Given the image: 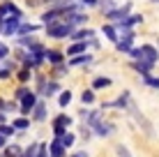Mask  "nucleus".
Returning a JSON list of instances; mask_svg holds the SVG:
<instances>
[{"instance_id":"obj_1","label":"nucleus","mask_w":159,"mask_h":157,"mask_svg":"<svg viewBox=\"0 0 159 157\" xmlns=\"http://www.w3.org/2000/svg\"><path fill=\"white\" fill-rule=\"evenodd\" d=\"M74 35V28L69 23H65V21H58V23L53 25H46V37H51V39H72Z\"/></svg>"},{"instance_id":"obj_2","label":"nucleus","mask_w":159,"mask_h":157,"mask_svg":"<svg viewBox=\"0 0 159 157\" xmlns=\"http://www.w3.org/2000/svg\"><path fill=\"white\" fill-rule=\"evenodd\" d=\"M131 14V0H127V2L122 5V7H116L113 12L104 14V19H106V23H113V25H120L125 19Z\"/></svg>"},{"instance_id":"obj_3","label":"nucleus","mask_w":159,"mask_h":157,"mask_svg":"<svg viewBox=\"0 0 159 157\" xmlns=\"http://www.w3.org/2000/svg\"><path fill=\"white\" fill-rule=\"evenodd\" d=\"M21 23H23V16H9V19L0 21V35L2 37H16Z\"/></svg>"},{"instance_id":"obj_4","label":"nucleus","mask_w":159,"mask_h":157,"mask_svg":"<svg viewBox=\"0 0 159 157\" xmlns=\"http://www.w3.org/2000/svg\"><path fill=\"white\" fill-rule=\"evenodd\" d=\"M129 113L134 116V120L139 122V127L143 129V132L148 134V136H155V127H152V125H150V120H148V118L143 116V113L139 111V106H136V102H134V99H131V104H129Z\"/></svg>"},{"instance_id":"obj_5","label":"nucleus","mask_w":159,"mask_h":157,"mask_svg":"<svg viewBox=\"0 0 159 157\" xmlns=\"http://www.w3.org/2000/svg\"><path fill=\"white\" fill-rule=\"evenodd\" d=\"M9 16H23V12H21V7L14 0H2L0 2V21L9 19Z\"/></svg>"},{"instance_id":"obj_6","label":"nucleus","mask_w":159,"mask_h":157,"mask_svg":"<svg viewBox=\"0 0 159 157\" xmlns=\"http://www.w3.org/2000/svg\"><path fill=\"white\" fill-rule=\"evenodd\" d=\"M90 48V42H74V44L67 46V51H65V56L67 58H76V56H83V53Z\"/></svg>"},{"instance_id":"obj_7","label":"nucleus","mask_w":159,"mask_h":157,"mask_svg":"<svg viewBox=\"0 0 159 157\" xmlns=\"http://www.w3.org/2000/svg\"><path fill=\"white\" fill-rule=\"evenodd\" d=\"M95 37H97V30H92V28H76L72 39L74 42H90V39H95Z\"/></svg>"},{"instance_id":"obj_8","label":"nucleus","mask_w":159,"mask_h":157,"mask_svg":"<svg viewBox=\"0 0 159 157\" xmlns=\"http://www.w3.org/2000/svg\"><path fill=\"white\" fill-rule=\"evenodd\" d=\"M141 48H143V60L157 65L159 62V48L155 44H141Z\"/></svg>"},{"instance_id":"obj_9","label":"nucleus","mask_w":159,"mask_h":157,"mask_svg":"<svg viewBox=\"0 0 159 157\" xmlns=\"http://www.w3.org/2000/svg\"><path fill=\"white\" fill-rule=\"evenodd\" d=\"M134 72H139L141 76H148V74H152V69H155V65L152 62H148V60H131L129 65Z\"/></svg>"},{"instance_id":"obj_10","label":"nucleus","mask_w":159,"mask_h":157,"mask_svg":"<svg viewBox=\"0 0 159 157\" xmlns=\"http://www.w3.org/2000/svg\"><path fill=\"white\" fill-rule=\"evenodd\" d=\"M102 35L106 37L108 42H113V44H118V42H120L118 25H113V23H104V25H102Z\"/></svg>"},{"instance_id":"obj_11","label":"nucleus","mask_w":159,"mask_h":157,"mask_svg":"<svg viewBox=\"0 0 159 157\" xmlns=\"http://www.w3.org/2000/svg\"><path fill=\"white\" fill-rule=\"evenodd\" d=\"M46 60L56 67V65H62L65 60V51H58V48H46Z\"/></svg>"},{"instance_id":"obj_12","label":"nucleus","mask_w":159,"mask_h":157,"mask_svg":"<svg viewBox=\"0 0 159 157\" xmlns=\"http://www.w3.org/2000/svg\"><path fill=\"white\" fill-rule=\"evenodd\" d=\"M37 102H39V99H37V95H35V93H28V95L23 97V104H21V113H30V111L37 106Z\"/></svg>"},{"instance_id":"obj_13","label":"nucleus","mask_w":159,"mask_h":157,"mask_svg":"<svg viewBox=\"0 0 159 157\" xmlns=\"http://www.w3.org/2000/svg\"><path fill=\"white\" fill-rule=\"evenodd\" d=\"M39 30V23H28V21H23V23L19 25V32H16V37H25V35H35V32Z\"/></svg>"},{"instance_id":"obj_14","label":"nucleus","mask_w":159,"mask_h":157,"mask_svg":"<svg viewBox=\"0 0 159 157\" xmlns=\"http://www.w3.org/2000/svg\"><path fill=\"white\" fill-rule=\"evenodd\" d=\"M65 150L67 148L60 143V139H53V141L48 143V155L51 157H65Z\"/></svg>"},{"instance_id":"obj_15","label":"nucleus","mask_w":159,"mask_h":157,"mask_svg":"<svg viewBox=\"0 0 159 157\" xmlns=\"http://www.w3.org/2000/svg\"><path fill=\"white\" fill-rule=\"evenodd\" d=\"M39 93H42L44 97H51V95L60 93V83H58V81H48V83L44 81V85L39 88Z\"/></svg>"},{"instance_id":"obj_16","label":"nucleus","mask_w":159,"mask_h":157,"mask_svg":"<svg viewBox=\"0 0 159 157\" xmlns=\"http://www.w3.org/2000/svg\"><path fill=\"white\" fill-rule=\"evenodd\" d=\"M44 116H46V104H44V102H37V106L32 109V120H35V122H42Z\"/></svg>"},{"instance_id":"obj_17","label":"nucleus","mask_w":159,"mask_h":157,"mask_svg":"<svg viewBox=\"0 0 159 157\" xmlns=\"http://www.w3.org/2000/svg\"><path fill=\"white\" fill-rule=\"evenodd\" d=\"M90 62H92V56H90V53H83V56L69 58V67H79V65H90Z\"/></svg>"},{"instance_id":"obj_18","label":"nucleus","mask_w":159,"mask_h":157,"mask_svg":"<svg viewBox=\"0 0 159 157\" xmlns=\"http://www.w3.org/2000/svg\"><path fill=\"white\" fill-rule=\"evenodd\" d=\"M139 23H143V14H129L120 25H125V28H134V25H139Z\"/></svg>"},{"instance_id":"obj_19","label":"nucleus","mask_w":159,"mask_h":157,"mask_svg":"<svg viewBox=\"0 0 159 157\" xmlns=\"http://www.w3.org/2000/svg\"><path fill=\"white\" fill-rule=\"evenodd\" d=\"M113 81L108 76H97L95 81H92V90H104V88H111Z\"/></svg>"},{"instance_id":"obj_20","label":"nucleus","mask_w":159,"mask_h":157,"mask_svg":"<svg viewBox=\"0 0 159 157\" xmlns=\"http://www.w3.org/2000/svg\"><path fill=\"white\" fill-rule=\"evenodd\" d=\"M116 7H118V2H116V0H99V9H102V14L113 12Z\"/></svg>"},{"instance_id":"obj_21","label":"nucleus","mask_w":159,"mask_h":157,"mask_svg":"<svg viewBox=\"0 0 159 157\" xmlns=\"http://www.w3.org/2000/svg\"><path fill=\"white\" fill-rule=\"evenodd\" d=\"M145 85H150L152 90H159V76H152V74H148V76H141Z\"/></svg>"},{"instance_id":"obj_22","label":"nucleus","mask_w":159,"mask_h":157,"mask_svg":"<svg viewBox=\"0 0 159 157\" xmlns=\"http://www.w3.org/2000/svg\"><path fill=\"white\" fill-rule=\"evenodd\" d=\"M69 102H72V90H62V93H60V99H58V106H67Z\"/></svg>"},{"instance_id":"obj_23","label":"nucleus","mask_w":159,"mask_h":157,"mask_svg":"<svg viewBox=\"0 0 159 157\" xmlns=\"http://www.w3.org/2000/svg\"><path fill=\"white\" fill-rule=\"evenodd\" d=\"M74 141H76V136H74L72 132H67L65 136H60V143H62L65 148H72V145H74Z\"/></svg>"},{"instance_id":"obj_24","label":"nucleus","mask_w":159,"mask_h":157,"mask_svg":"<svg viewBox=\"0 0 159 157\" xmlns=\"http://www.w3.org/2000/svg\"><path fill=\"white\" fill-rule=\"evenodd\" d=\"M81 102H83V104H92V102H95V90H83V95H81Z\"/></svg>"},{"instance_id":"obj_25","label":"nucleus","mask_w":159,"mask_h":157,"mask_svg":"<svg viewBox=\"0 0 159 157\" xmlns=\"http://www.w3.org/2000/svg\"><path fill=\"white\" fill-rule=\"evenodd\" d=\"M12 125H14V129H25V127H30V120L28 118H16Z\"/></svg>"},{"instance_id":"obj_26","label":"nucleus","mask_w":159,"mask_h":157,"mask_svg":"<svg viewBox=\"0 0 159 157\" xmlns=\"http://www.w3.org/2000/svg\"><path fill=\"white\" fill-rule=\"evenodd\" d=\"M129 58H131V60H143V48H141V46H134V48L129 51Z\"/></svg>"},{"instance_id":"obj_27","label":"nucleus","mask_w":159,"mask_h":157,"mask_svg":"<svg viewBox=\"0 0 159 157\" xmlns=\"http://www.w3.org/2000/svg\"><path fill=\"white\" fill-rule=\"evenodd\" d=\"M116 153H118V157H134V155H131L129 150H127V145H122V143H118V145H116Z\"/></svg>"},{"instance_id":"obj_28","label":"nucleus","mask_w":159,"mask_h":157,"mask_svg":"<svg viewBox=\"0 0 159 157\" xmlns=\"http://www.w3.org/2000/svg\"><path fill=\"white\" fill-rule=\"evenodd\" d=\"M53 125H62V127H69V125H72V118H69V116H58Z\"/></svg>"},{"instance_id":"obj_29","label":"nucleus","mask_w":159,"mask_h":157,"mask_svg":"<svg viewBox=\"0 0 159 157\" xmlns=\"http://www.w3.org/2000/svg\"><path fill=\"white\" fill-rule=\"evenodd\" d=\"M19 81H21V83L30 81V67H23V69H19Z\"/></svg>"},{"instance_id":"obj_30","label":"nucleus","mask_w":159,"mask_h":157,"mask_svg":"<svg viewBox=\"0 0 159 157\" xmlns=\"http://www.w3.org/2000/svg\"><path fill=\"white\" fill-rule=\"evenodd\" d=\"M5 153H7V157H23V155H21V148H19V145H12V148H5Z\"/></svg>"},{"instance_id":"obj_31","label":"nucleus","mask_w":159,"mask_h":157,"mask_svg":"<svg viewBox=\"0 0 159 157\" xmlns=\"http://www.w3.org/2000/svg\"><path fill=\"white\" fill-rule=\"evenodd\" d=\"M9 58V46L5 42H0V60H7Z\"/></svg>"},{"instance_id":"obj_32","label":"nucleus","mask_w":159,"mask_h":157,"mask_svg":"<svg viewBox=\"0 0 159 157\" xmlns=\"http://www.w3.org/2000/svg\"><path fill=\"white\" fill-rule=\"evenodd\" d=\"M0 134H2V136H12L14 134V125L9 127V125H0Z\"/></svg>"},{"instance_id":"obj_33","label":"nucleus","mask_w":159,"mask_h":157,"mask_svg":"<svg viewBox=\"0 0 159 157\" xmlns=\"http://www.w3.org/2000/svg\"><path fill=\"white\" fill-rule=\"evenodd\" d=\"M81 7H99V0H79Z\"/></svg>"},{"instance_id":"obj_34","label":"nucleus","mask_w":159,"mask_h":157,"mask_svg":"<svg viewBox=\"0 0 159 157\" xmlns=\"http://www.w3.org/2000/svg\"><path fill=\"white\" fill-rule=\"evenodd\" d=\"M28 93H30V90H28V88H25V85H21V88H19V90H16V97H25V95H28Z\"/></svg>"},{"instance_id":"obj_35","label":"nucleus","mask_w":159,"mask_h":157,"mask_svg":"<svg viewBox=\"0 0 159 157\" xmlns=\"http://www.w3.org/2000/svg\"><path fill=\"white\" fill-rule=\"evenodd\" d=\"M69 157H90V155H88V150H79V153H74V155H69Z\"/></svg>"},{"instance_id":"obj_36","label":"nucleus","mask_w":159,"mask_h":157,"mask_svg":"<svg viewBox=\"0 0 159 157\" xmlns=\"http://www.w3.org/2000/svg\"><path fill=\"white\" fill-rule=\"evenodd\" d=\"M90 46H92V48H95V51H97V48H99L102 44H99V39H90Z\"/></svg>"},{"instance_id":"obj_37","label":"nucleus","mask_w":159,"mask_h":157,"mask_svg":"<svg viewBox=\"0 0 159 157\" xmlns=\"http://www.w3.org/2000/svg\"><path fill=\"white\" fill-rule=\"evenodd\" d=\"M5 145H7V136H2V134H0V148H5Z\"/></svg>"},{"instance_id":"obj_38","label":"nucleus","mask_w":159,"mask_h":157,"mask_svg":"<svg viewBox=\"0 0 159 157\" xmlns=\"http://www.w3.org/2000/svg\"><path fill=\"white\" fill-rule=\"evenodd\" d=\"M150 2H152V5H159V0H150Z\"/></svg>"},{"instance_id":"obj_39","label":"nucleus","mask_w":159,"mask_h":157,"mask_svg":"<svg viewBox=\"0 0 159 157\" xmlns=\"http://www.w3.org/2000/svg\"><path fill=\"white\" fill-rule=\"evenodd\" d=\"M157 48H159V39H157Z\"/></svg>"}]
</instances>
